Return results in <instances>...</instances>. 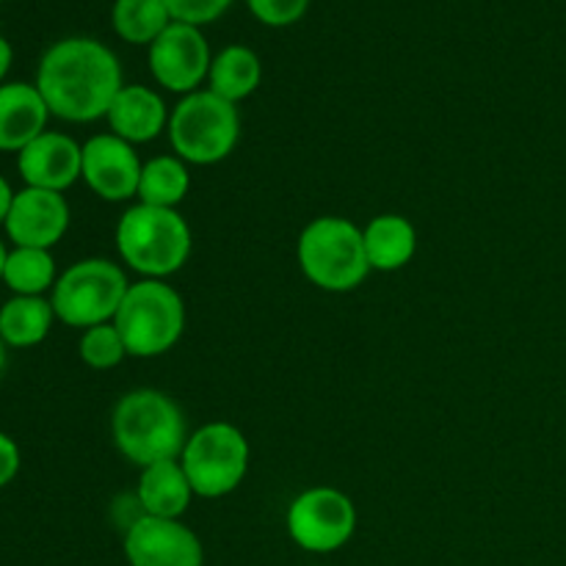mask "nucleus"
Returning <instances> with one entry per match:
<instances>
[{"instance_id": "nucleus-1", "label": "nucleus", "mask_w": 566, "mask_h": 566, "mask_svg": "<svg viewBox=\"0 0 566 566\" xmlns=\"http://www.w3.org/2000/svg\"><path fill=\"white\" fill-rule=\"evenodd\" d=\"M33 83L48 103L50 116L72 125L105 119L125 86L114 50L88 36L61 39L44 50Z\"/></svg>"}, {"instance_id": "nucleus-2", "label": "nucleus", "mask_w": 566, "mask_h": 566, "mask_svg": "<svg viewBox=\"0 0 566 566\" xmlns=\"http://www.w3.org/2000/svg\"><path fill=\"white\" fill-rule=\"evenodd\" d=\"M111 437L127 462L136 468L180 459L188 440L180 403L153 387L125 392L111 412Z\"/></svg>"}, {"instance_id": "nucleus-3", "label": "nucleus", "mask_w": 566, "mask_h": 566, "mask_svg": "<svg viewBox=\"0 0 566 566\" xmlns=\"http://www.w3.org/2000/svg\"><path fill=\"white\" fill-rule=\"evenodd\" d=\"M193 249L191 227L175 208L136 202L116 224V252L125 269L142 280H166L188 263Z\"/></svg>"}, {"instance_id": "nucleus-4", "label": "nucleus", "mask_w": 566, "mask_h": 566, "mask_svg": "<svg viewBox=\"0 0 566 566\" xmlns=\"http://www.w3.org/2000/svg\"><path fill=\"white\" fill-rule=\"evenodd\" d=\"M302 274L326 293L357 291L370 274L363 230L343 216H318L296 243Z\"/></svg>"}, {"instance_id": "nucleus-5", "label": "nucleus", "mask_w": 566, "mask_h": 566, "mask_svg": "<svg viewBox=\"0 0 566 566\" xmlns=\"http://www.w3.org/2000/svg\"><path fill=\"white\" fill-rule=\"evenodd\" d=\"M171 149L191 166L221 164L241 142V114L210 88L186 94L169 116Z\"/></svg>"}, {"instance_id": "nucleus-6", "label": "nucleus", "mask_w": 566, "mask_h": 566, "mask_svg": "<svg viewBox=\"0 0 566 566\" xmlns=\"http://www.w3.org/2000/svg\"><path fill=\"white\" fill-rule=\"evenodd\" d=\"M114 326L130 357H160L171 352L186 332V302L166 280L130 282Z\"/></svg>"}, {"instance_id": "nucleus-7", "label": "nucleus", "mask_w": 566, "mask_h": 566, "mask_svg": "<svg viewBox=\"0 0 566 566\" xmlns=\"http://www.w3.org/2000/svg\"><path fill=\"white\" fill-rule=\"evenodd\" d=\"M252 462L247 434L235 423L210 420L188 434L180 464L193 486V495L205 501L232 495L243 484Z\"/></svg>"}, {"instance_id": "nucleus-8", "label": "nucleus", "mask_w": 566, "mask_h": 566, "mask_svg": "<svg viewBox=\"0 0 566 566\" xmlns=\"http://www.w3.org/2000/svg\"><path fill=\"white\" fill-rule=\"evenodd\" d=\"M127 287L130 282L119 263L105 258H86L59 274L50 302L61 324L92 329L116 318Z\"/></svg>"}, {"instance_id": "nucleus-9", "label": "nucleus", "mask_w": 566, "mask_h": 566, "mask_svg": "<svg viewBox=\"0 0 566 566\" xmlns=\"http://www.w3.org/2000/svg\"><path fill=\"white\" fill-rule=\"evenodd\" d=\"M285 525L291 539L307 553H335L357 531V506L337 486H310L287 506Z\"/></svg>"}, {"instance_id": "nucleus-10", "label": "nucleus", "mask_w": 566, "mask_h": 566, "mask_svg": "<svg viewBox=\"0 0 566 566\" xmlns=\"http://www.w3.org/2000/svg\"><path fill=\"white\" fill-rule=\"evenodd\" d=\"M147 61L158 86L186 97V94L199 92V86L208 81L213 53H210V44L205 39L202 28L186 25V22H171L149 44Z\"/></svg>"}, {"instance_id": "nucleus-11", "label": "nucleus", "mask_w": 566, "mask_h": 566, "mask_svg": "<svg viewBox=\"0 0 566 566\" xmlns=\"http://www.w3.org/2000/svg\"><path fill=\"white\" fill-rule=\"evenodd\" d=\"M142 169L136 147L114 133H97L83 144L81 180L103 202H127L136 197Z\"/></svg>"}, {"instance_id": "nucleus-12", "label": "nucleus", "mask_w": 566, "mask_h": 566, "mask_svg": "<svg viewBox=\"0 0 566 566\" xmlns=\"http://www.w3.org/2000/svg\"><path fill=\"white\" fill-rule=\"evenodd\" d=\"M125 558L130 566H202L205 551L180 520L142 517L125 531Z\"/></svg>"}, {"instance_id": "nucleus-13", "label": "nucleus", "mask_w": 566, "mask_h": 566, "mask_svg": "<svg viewBox=\"0 0 566 566\" xmlns=\"http://www.w3.org/2000/svg\"><path fill=\"white\" fill-rule=\"evenodd\" d=\"M70 202L64 193L25 186L17 191L3 230L14 247L53 249L70 230Z\"/></svg>"}, {"instance_id": "nucleus-14", "label": "nucleus", "mask_w": 566, "mask_h": 566, "mask_svg": "<svg viewBox=\"0 0 566 566\" xmlns=\"http://www.w3.org/2000/svg\"><path fill=\"white\" fill-rule=\"evenodd\" d=\"M83 144L59 130H44L17 153V171L28 188L64 193L81 180Z\"/></svg>"}, {"instance_id": "nucleus-15", "label": "nucleus", "mask_w": 566, "mask_h": 566, "mask_svg": "<svg viewBox=\"0 0 566 566\" xmlns=\"http://www.w3.org/2000/svg\"><path fill=\"white\" fill-rule=\"evenodd\" d=\"M169 116L171 111L166 108L164 97L155 88L142 86V83H130V86L125 83L111 103L105 122L114 136L138 147V144L155 142L160 133L169 130Z\"/></svg>"}, {"instance_id": "nucleus-16", "label": "nucleus", "mask_w": 566, "mask_h": 566, "mask_svg": "<svg viewBox=\"0 0 566 566\" xmlns=\"http://www.w3.org/2000/svg\"><path fill=\"white\" fill-rule=\"evenodd\" d=\"M50 108L36 83L11 81L0 86V153H20L48 130Z\"/></svg>"}, {"instance_id": "nucleus-17", "label": "nucleus", "mask_w": 566, "mask_h": 566, "mask_svg": "<svg viewBox=\"0 0 566 566\" xmlns=\"http://www.w3.org/2000/svg\"><path fill=\"white\" fill-rule=\"evenodd\" d=\"M193 486L182 470L180 459H164L142 468L136 484V501L144 517L180 520L193 501Z\"/></svg>"}, {"instance_id": "nucleus-18", "label": "nucleus", "mask_w": 566, "mask_h": 566, "mask_svg": "<svg viewBox=\"0 0 566 566\" xmlns=\"http://www.w3.org/2000/svg\"><path fill=\"white\" fill-rule=\"evenodd\" d=\"M365 254L370 271L392 274L412 263L418 254V227L398 213H381L363 227Z\"/></svg>"}, {"instance_id": "nucleus-19", "label": "nucleus", "mask_w": 566, "mask_h": 566, "mask_svg": "<svg viewBox=\"0 0 566 566\" xmlns=\"http://www.w3.org/2000/svg\"><path fill=\"white\" fill-rule=\"evenodd\" d=\"M260 83H263V61L247 44H227L210 61L208 88L227 103H243L258 92Z\"/></svg>"}, {"instance_id": "nucleus-20", "label": "nucleus", "mask_w": 566, "mask_h": 566, "mask_svg": "<svg viewBox=\"0 0 566 566\" xmlns=\"http://www.w3.org/2000/svg\"><path fill=\"white\" fill-rule=\"evenodd\" d=\"M53 321L50 296H11L0 307V337L9 348H33L48 340Z\"/></svg>"}, {"instance_id": "nucleus-21", "label": "nucleus", "mask_w": 566, "mask_h": 566, "mask_svg": "<svg viewBox=\"0 0 566 566\" xmlns=\"http://www.w3.org/2000/svg\"><path fill=\"white\" fill-rule=\"evenodd\" d=\"M191 191V171L177 155H155L144 160L142 180H138L136 199L153 208H180L182 199Z\"/></svg>"}, {"instance_id": "nucleus-22", "label": "nucleus", "mask_w": 566, "mask_h": 566, "mask_svg": "<svg viewBox=\"0 0 566 566\" xmlns=\"http://www.w3.org/2000/svg\"><path fill=\"white\" fill-rule=\"evenodd\" d=\"M55 282H59V271H55L50 249H9L3 265V285L14 296H44V293H53Z\"/></svg>"}, {"instance_id": "nucleus-23", "label": "nucleus", "mask_w": 566, "mask_h": 566, "mask_svg": "<svg viewBox=\"0 0 566 566\" xmlns=\"http://www.w3.org/2000/svg\"><path fill=\"white\" fill-rule=\"evenodd\" d=\"M171 22L175 20L164 0H116L111 9V25H114L116 36L130 44L149 48Z\"/></svg>"}, {"instance_id": "nucleus-24", "label": "nucleus", "mask_w": 566, "mask_h": 566, "mask_svg": "<svg viewBox=\"0 0 566 566\" xmlns=\"http://www.w3.org/2000/svg\"><path fill=\"white\" fill-rule=\"evenodd\" d=\"M77 354L94 370L119 368L125 363V357H130L114 321L111 324L92 326V329H83L81 340H77Z\"/></svg>"}, {"instance_id": "nucleus-25", "label": "nucleus", "mask_w": 566, "mask_h": 566, "mask_svg": "<svg viewBox=\"0 0 566 566\" xmlns=\"http://www.w3.org/2000/svg\"><path fill=\"white\" fill-rule=\"evenodd\" d=\"M247 6L263 25L287 28L307 14L310 0H247Z\"/></svg>"}, {"instance_id": "nucleus-26", "label": "nucleus", "mask_w": 566, "mask_h": 566, "mask_svg": "<svg viewBox=\"0 0 566 566\" xmlns=\"http://www.w3.org/2000/svg\"><path fill=\"white\" fill-rule=\"evenodd\" d=\"M164 3L175 22L202 28L208 25V22L219 20V17L230 9L232 0H164Z\"/></svg>"}, {"instance_id": "nucleus-27", "label": "nucleus", "mask_w": 566, "mask_h": 566, "mask_svg": "<svg viewBox=\"0 0 566 566\" xmlns=\"http://www.w3.org/2000/svg\"><path fill=\"white\" fill-rule=\"evenodd\" d=\"M20 464H22L20 448H17V442L11 440L6 431H0V490H6V486L17 479Z\"/></svg>"}, {"instance_id": "nucleus-28", "label": "nucleus", "mask_w": 566, "mask_h": 566, "mask_svg": "<svg viewBox=\"0 0 566 566\" xmlns=\"http://www.w3.org/2000/svg\"><path fill=\"white\" fill-rule=\"evenodd\" d=\"M14 197H17V191L11 188V182L6 180L3 175H0V227H3L6 219H9L11 205H14Z\"/></svg>"}, {"instance_id": "nucleus-29", "label": "nucleus", "mask_w": 566, "mask_h": 566, "mask_svg": "<svg viewBox=\"0 0 566 566\" xmlns=\"http://www.w3.org/2000/svg\"><path fill=\"white\" fill-rule=\"evenodd\" d=\"M11 59H14V50H11L9 39L0 36V86H3V77L11 70Z\"/></svg>"}, {"instance_id": "nucleus-30", "label": "nucleus", "mask_w": 566, "mask_h": 566, "mask_svg": "<svg viewBox=\"0 0 566 566\" xmlns=\"http://www.w3.org/2000/svg\"><path fill=\"white\" fill-rule=\"evenodd\" d=\"M6 363H9V346H6V340L0 337V376H3Z\"/></svg>"}, {"instance_id": "nucleus-31", "label": "nucleus", "mask_w": 566, "mask_h": 566, "mask_svg": "<svg viewBox=\"0 0 566 566\" xmlns=\"http://www.w3.org/2000/svg\"><path fill=\"white\" fill-rule=\"evenodd\" d=\"M6 258H9V249H6L3 238H0V282H3V265H6Z\"/></svg>"}, {"instance_id": "nucleus-32", "label": "nucleus", "mask_w": 566, "mask_h": 566, "mask_svg": "<svg viewBox=\"0 0 566 566\" xmlns=\"http://www.w3.org/2000/svg\"><path fill=\"white\" fill-rule=\"evenodd\" d=\"M0 3H3V0H0Z\"/></svg>"}]
</instances>
